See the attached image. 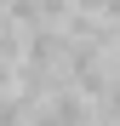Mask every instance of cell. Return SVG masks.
Listing matches in <instances>:
<instances>
[{
    "mask_svg": "<svg viewBox=\"0 0 120 126\" xmlns=\"http://www.w3.org/2000/svg\"><path fill=\"white\" fill-rule=\"evenodd\" d=\"M114 52H120V23H114Z\"/></svg>",
    "mask_w": 120,
    "mask_h": 126,
    "instance_id": "2",
    "label": "cell"
},
{
    "mask_svg": "<svg viewBox=\"0 0 120 126\" xmlns=\"http://www.w3.org/2000/svg\"><path fill=\"white\" fill-rule=\"evenodd\" d=\"M6 86H12V63L0 57V92H6Z\"/></svg>",
    "mask_w": 120,
    "mask_h": 126,
    "instance_id": "1",
    "label": "cell"
}]
</instances>
